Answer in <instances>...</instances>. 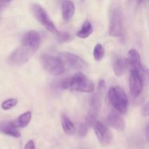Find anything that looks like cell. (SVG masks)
<instances>
[{"label": "cell", "instance_id": "1", "mask_svg": "<svg viewBox=\"0 0 149 149\" xmlns=\"http://www.w3.org/2000/svg\"><path fill=\"white\" fill-rule=\"evenodd\" d=\"M106 90V82L103 79L100 80L97 88V92L93 95L90 100V107L88 113L86 116L85 123L89 127L93 126L96 122L97 116L99 114L103 101V97Z\"/></svg>", "mask_w": 149, "mask_h": 149}, {"label": "cell", "instance_id": "2", "mask_svg": "<svg viewBox=\"0 0 149 149\" xmlns=\"http://www.w3.org/2000/svg\"><path fill=\"white\" fill-rule=\"evenodd\" d=\"M108 97L111 106L121 113H126L129 107V101L125 90L119 86L109 89Z\"/></svg>", "mask_w": 149, "mask_h": 149}, {"label": "cell", "instance_id": "3", "mask_svg": "<svg viewBox=\"0 0 149 149\" xmlns=\"http://www.w3.org/2000/svg\"><path fill=\"white\" fill-rule=\"evenodd\" d=\"M68 90L81 93H92L95 85L83 73L77 72L72 77L68 78Z\"/></svg>", "mask_w": 149, "mask_h": 149}, {"label": "cell", "instance_id": "4", "mask_svg": "<svg viewBox=\"0 0 149 149\" xmlns=\"http://www.w3.org/2000/svg\"><path fill=\"white\" fill-rule=\"evenodd\" d=\"M41 62L46 71L53 75H61L65 71V64L60 58L49 55L41 56Z\"/></svg>", "mask_w": 149, "mask_h": 149}, {"label": "cell", "instance_id": "5", "mask_svg": "<svg viewBox=\"0 0 149 149\" xmlns=\"http://www.w3.org/2000/svg\"><path fill=\"white\" fill-rule=\"evenodd\" d=\"M36 52L21 45L9 56V63L13 65H21L27 63Z\"/></svg>", "mask_w": 149, "mask_h": 149}, {"label": "cell", "instance_id": "6", "mask_svg": "<svg viewBox=\"0 0 149 149\" xmlns=\"http://www.w3.org/2000/svg\"><path fill=\"white\" fill-rule=\"evenodd\" d=\"M33 13L36 20L41 23L45 29L53 34L57 35L59 33V31L57 29L56 26L53 23V22L50 20L49 15L47 13L46 10L40 6L39 4H34L33 6Z\"/></svg>", "mask_w": 149, "mask_h": 149}, {"label": "cell", "instance_id": "7", "mask_svg": "<svg viewBox=\"0 0 149 149\" xmlns=\"http://www.w3.org/2000/svg\"><path fill=\"white\" fill-rule=\"evenodd\" d=\"M123 31V15L120 9L116 8L112 10L109 25V35L117 37L122 35Z\"/></svg>", "mask_w": 149, "mask_h": 149}, {"label": "cell", "instance_id": "8", "mask_svg": "<svg viewBox=\"0 0 149 149\" xmlns=\"http://www.w3.org/2000/svg\"><path fill=\"white\" fill-rule=\"evenodd\" d=\"M61 58L64 64H66L71 68L77 70L85 69L87 68V62L75 54L71 52H62L61 54Z\"/></svg>", "mask_w": 149, "mask_h": 149}, {"label": "cell", "instance_id": "9", "mask_svg": "<svg viewBox=\"0 0 149 149\" xmlns=\"http://www.w3.org/2000/svg\"><path fill=\"white\" fill-rule=\"evenodd\" d=\"M129 85L131 95L135 97L140 96L143 88V82L141 74L137 70L131 69Z\"/></svg>", "mask_w": 149, "mask_h": 149}, {"label": "cell", "instance_id": "10", "mask_svg": "<svg viewBox=\"0 0 149 149\" xmlns=\"http://www.w3.org/2000/svg\"><path fill=\"white\" fill-rule=\"evenodd\" d=\"M93 127H94L96 137L100 144L103 146H109L112 141V134L109 128L103 123L97 121L95 122Z\"/></svg>", "mask_w": 149, "mask_h": 149}, {"label": "cell", "instance_id": "11", "mask_svg": "<svg viewBox=\"0 0 149 149\" xmlns=\"http://www.w3.org/2000/svg\"><path fill=\"white\" fill-rule=\"evenodd\" d=\"M41 44V36L36 31H29L25 33L22 39L21 45L36 52Z\"/></svg>", "mask_w": 149, "mask_h": 149}, {"label": "cell", "instance_id": "12", "mask_svg": "<svg viewBox=\"0 0 149 149\" xmlns=\"http://www.w3.org/2000/svg\"><path fill=\"white\" fill-rule=\"evenodd\" d=\"M128 63L131 66L132 69L137 70L140 73L147 72V68L143 66L142 61L140 53L138 50L132 49L128 52Z\"/></svg>", "mask_w": 149, "mask_h": 149}, {"label": "cell", "instance_id": "13", "mask_svg": "<svg viewBox=\"0 0 149 149\" xmlns=\"http://www.w3.org/2000/svg\"><path fill=\"white\" fill-rule=\"evenodd\" d=\"M0 132L15 138H18L21 136V134L18 131L17 128L13 125V122H8V121L1 122L0 123Z\"/></svg>", "mask_w": 149, "mask_h": 149}, {"label": "cell", "instance_id": "14", "mask_svg": "<svg viewBox=\"0 0 149 149\" xmlns=\"http://www.w3.org/2000/svg\"><path fill=\"white\" fill-rule=\"evenodd\" d=\"M107 122L111 127L116 129V130L122 131L125 128V123L121 116L115 112H111L107 117Z\"/></svg>", "mask_w": 149, "mask_h": 149}, {"label": "cell", "instance_id": "15", "mask_svg": "<svg viewBox=\"0 0 149 149\" xmlns=\"http://www.w3.org/2000/svg\"><path fill=\"white\" fill-rule=\"evenodd\" d=\"M63 18L65 21L71 20L75 13V5L71 0H63L61 5Z\"/></svg>", "mask_w": 149, "mask_h": 149}, {"label": "cell", "instance_id": "16", "mask_svg": "<svg viewBox=\"0 0 149 149\" xmlns=\"http://www.w3.org/2000/svg\"><path fill=\"white\" fill-rule=\"evenodd\" d=\"M32 117V113L31 111H26L22 113L13 122V125L17 128H24L28 126L31 122Z\"/></svg>", "mask_w": 149, "mask_h": 149}, {"label": "cell", "instance_id": "17", "mask_svg": "<svg viewBox=\"0 0 149 149\" xmlns=\"http://www.w3.org/2000/svg\"><path fill=\"white\" fill-rule=\"evenodd\" d=\"M61 125L65 133L68 135H71L75 132L76 128L72 121L65 114L61 115Z\"/></svg>", "mask_w": 149, "mask_h": 149}, {"label": "cell", "instance_id": "18", "mask_svg": "<svg viewBox=\"0 0 149 149\" xmlns=\"http://www.w3.org/2000/svg\"><path fill=\"white\" fill-rule=\"evenodd\" d=\"M93 32V26L92 23L88 20H86L83 23L81 29L78 31L77 33V36L81 39H87Z\"/></svg>", "mask_w": 149, "mask_h": 149}, {"label": "cell", "instance_id": "19", "mask_svg": "<svg viewBox=\"0 0 149 149\" xmlns=\"http://www.w3.org/2000/svg\"><path fill=\"white\" fill-rule=\"evenodd\" d=\"M113 70L115 75L121 77L125 71V62L122 58H118L113 63Z\"/></svg>", "mask_w": 149, "mask_h": 149}, {"label": "cell", "instance_id": "20", "mask_svg": "<svg viewBox=\"0 0 149 149\" xmlns=\"http://www.w3.org/2000/svg\"><path fill=\"white\" fill-rule=\"evenodd\" d=\"M105 55V49L101 44L98 43L95 46L93 50V57L96 61H101Z\"/></svg>", "mask_w": 149, "mask_h": 149}, {"label": "cell", "instance_id": "21", "mask_svg": "<svg viewBox=\"0 0 149 149\" xmlns=\"http://www.w3.org/2000/svg\"><path fill=\"white\" fill-rule=\"evenodd\" d=\"M17 102H18V100L16 98L7 99L1 103V109L4 111L10 110L17 104Z\"/></svg>", "mask_w": 149, "mask_h": 149}, {"label": "cell", "instance_id": "22", "mask_svg": "<svg viewBox=\"0 0 149 149\" xmlns=\"http://www.w3.org/2000/svg\"><path fill=\"white\" fill-rule=\"evenodd\" d=\"M56 37L57 40L61 43H65L71 40V34L67 32H59V33L56 35Z\"/></svg>", "mask_w": 149, "mask_h": 149}, {"label": "cell", "instance_id": "23", "mask_svg": "<svg viewBox=\"0 0 149 149\" xmlns=\"http://www.w3.org/2000/svg\"><path fill=\"white\" fill-rule=\"evenodd\" d=\"M89 126L87 124L84 122V123L81 124L79 128V135L81 138H84V137L87 135V132H88Z\"/></svg>", "mask_w": 149, "mask_h": 149}, {"label": "cell", "instance_id": "24", "mask_svg": "<svg viewBox=\"0 0 149 149\" xmlns=\"http://www.w3.org/2000/svg\"><path fill=\"white\" fill-rule=\"evenodd\" d=\"M141 113L143 116H148L149 113V106L148 103H146L145 105H143L142 107V110H141Z\"/></svg>", "mask_w": 149, "mask_h": 149}, {"label": "cell", "instance_id": "25", "mask_svg": "<svg viewBox=\"0 0 149 149\" xmlns=\"http://www.w3.org/2000/svg\"><path fill=\"white\" fill-rule=\"evenodd\" d=\"M24 149H36V146H35L34 141L33 140L29 141L27 143L25 146Z\"/></svg>", "mask_w": 149, "mask_h": 149}, {"label": "cell", "instance_id": "26", "mask_svg": "<svg viewBox=\"0 0 149 149\" xmlns=\"http://www.w3.org/2000/svg\"><path fill=\"white\" fill-rule=\"evenodd\" d=\"M13 0H0V10H2L8 3L11 2Z\"/></svg>", "mask_w": 149, "mask_h": 149}, {"label": "cell", "instance_id": "27", "mask_svg": "<svg viewBox=\"0 0 149 149\" xmlns=\"http://www.w3.org/2000/svg\"><path fill=\"white\" fill-rule=\"evenodd\" d=\"M148 124L146 125V137L147 141H148V138H149V133H148Z\"/></svg>", "mask_w": 149, "mask_h": 149}, {"label": "cell", "instance_id": "28", "mask_svg": "<svg viewBox=\"0 0 149 149\" xmlns=\"http://www.w3.org/2000/svg\"><path fill=\"white\" fill-rule=\"evenodd\" d=\"M146 1V0H138V2L140 3V4H142V3H144Z\"/></svg>", "mask_w": 149, "mask_h": 149}, {"label": "cell", "instance_id": "29", "mask_svg": "<svg viewBox=\"0 0 149 149\" xmlns=\"http://www.w3.org/2000/svg\"><path fill=\"white\" fill-rule=\"evenodd\" d=\"M81 1H84V0H81Z\"/></svg>", "mask_w": 149, "mask_h": 149}]
</instances>
